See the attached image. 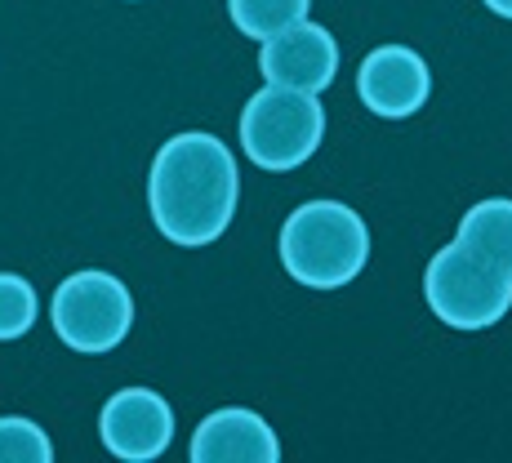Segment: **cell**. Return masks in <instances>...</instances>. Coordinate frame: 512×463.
<instances>
[{
	"label": "cell",
	"mask_w": 512,
	"mask_h": 463,
	"mask_svg": "<svg viewBox=\"0 0 512 463\" xmlns=\"http://www.w3.org/2000/svg\"><path fill=\"white\" fill-rule=\"evenodd\" d=\"M241 170L219 134L187 130L161 143L147 174V210L170 245L201 250L214 245L236 219Z\"/></svg>",
	"instance_id": "6da1fadb"
},
{
	"label": "cell",
	"mask_w": 512,
	"mask_h": 463,
	"mask_svg": "<svg viewBox=\"0 0 512 463\" xmlns=\"http://www.w3.org/2000/svg\"><path fill=\"white\" fill-rule=\"evenodd\" d=\"M281 268L308 290H343L370 259V228L343 201H308L281 223Z\"/></svg>",
	"instance_id": "7a4b0ae2"
},
{
	"label": "cell",
	"mask_w": 512,
	"mask_h": 463,
	"mask_svg": "<svg viewBox=\"0 0 512 463\" xmlns=\"http://www.w3.org/2000/svg\"><path fill=\"white\" fill-rule=\"evenodd\" d=\"M321 139H326L321 94L290 90V85H263L241 112V152L259 170H299L321 147Z\"/></svg>",
	"instance_id": "3957f363"
},
{
	"label": "cell",
	"mask_w": 512,
	"mask_h": 463,
	"mask_svg": "<svg viewBox=\"0 0 512 463\" xmlns=\"http://www.w3.org/2000/svg\"><path fill=\"white\" fill-rule=\"evenodd\" d=\"M423 299L450 330H490L512 308V277L450 241L423 268Z\"/></svg>",
	"instance_id": "277c9868"
},
{
	"label": "cell",
	"mask_w": 512,
	"mask_h": 463,
	"mask_svg": "<svg viewBox=\"0 0 512 463\" xmlns=\"http://www.w3.org/2000/svg\"><path fill=\"white\" fill-rule=\"evenodd\" d=\"M49 321L72 352L98 357V352H112L130 339L134 294L121 277L103 268L72 272L67 281H58L54 299H49Z\"/></svg>",
	"instance_id": "5b68a950"
},
{
	"label": "cell",
	"mask_w": 512,
	"mask_h": 463,
	"mask_svg": "<svg viewBox=\"0 0 512 463\" xmlns=\"http://www.w3.org/2000/svg\"><path fill=\"white\" fill-rule=\"evenodd\" d=\"M98 437L125 463H152L174 441V410L152 388H121L98 415Z\"/></svg>",
	"instance_id": "8992f818"
},
{
	"label": "cell",
	"mask_w": 512,
	"mask_h": 463,
	"mask_svg": "<svg viewBox=\"0 0 512 463\" xmlns=\"http://www.w3.org/2000/svg\"><path fill=\"white\" fill-rule=\"evenodd\" d=\"M432 94V72L410 45H379L357 67V98L383 121H406Z\"/></svg>",
	"instance_id": "52a82bcc"
},
{
	"label": "cell",
	"mask_w": 512,
	"mask_h": 463,
	"mask_svg": "<svg viewBox=\"0 0 512 463\" xmlns=\"http://www.w3.org/2000/svg\"><path fill=\"white\" fill-rule=\"evenodd\" d=\"M259 72L268 85H290V90L321 94L339 76V45L321 23L303 18V23L285 27V32L259 41Z\"/></svg>",
	"instance_id": "ba28073f"
},
{
	"label": "cell",
	"mask_w": 512,
	"mask_h": 463,
	"mask_svg": "<svg viewBox=\"0 0 512 463\" xmlns=\"http://www.w3.org/2000/svg\"><path fill=\"white\" fill-rule=\"evenodd\" d=\"M187 455L192 463H277L281 437L259 410L223 406L196 423Z\"/></svg>",
	"instance_id": "9c48e42d"
},
{
	"label": "cell",
	"mask_w": 512,
	"mask_h": 463,
	"mask_svg": "<svg viewBox=\"0 0 512 463\" xmlns=\"http://www.w3.org/2000/svg\"><path fill=\"white\" fill-rule=\"evenodd\" d=\"M455 241L477 254V259H486L490 268L512 277V201L508 196H486V201H477L464 219H459Z\"/></svg>",
	"instance_id": "30bf717a"
},
{
	"label": "cell",
	"mask_w": 512,
	"mask_h": 463,
	"mask_svg": "<svg viewBox=\"0 0 512 463\" xmlns=\"http://www.w3.org/2000/svg\"><path fill=\"white\" fill-rule=\"evenodd\" d=\"M312 14V0H228V18L241 36L268 41L285 27L303 23Z\"/></svg>",
	"instance_id": "8fae6325"
},
{
	"label": "cell",
	"mask_w": 512,
	"mask_h": 463,
	"mask_svg": "<svg viewBox=\"0 0 512 463\" xmlns=\"http://www.w3.org/2000/svg\"><path fill=\"white\" fill-rule=\"evenodd\" d=\"M41 317V299H36L32 281L18 272H0V343L23 339Z\"/></svg>",
	"instance_id": "7c38bea8"
},
{
	"label": "cell",
	"mask_w": 512,
	"mask_h": 463,
	"mask_svg": "<svg viewBox=\"0 0 512 463\" xmlns=\"http://www.w3.org/2000/svg\"><path fill=\"white\" fill-rule=\"evenodd\" d=\"M54 446L41 423L23 419V415H5L0 419V463H49Z\"/></svg>",
	"instance_id": "4fadbf2b"
},
{
	"label": "cell",
	"mask_w": 512,
	"mask_h": 463,
	"mask_svg": "<svg viewBox=\"0 0 512 463\" xmlns=\"http://www.w3.org/2000/svg\"><path fill=\"white\" fill-rule=\"evenodd\" d=\"M481 5H486L490 14H499V18H508L512 23V0H481Z\"/></svg>",
	"instance_id": "5bb4252c"
}]
</instances>
